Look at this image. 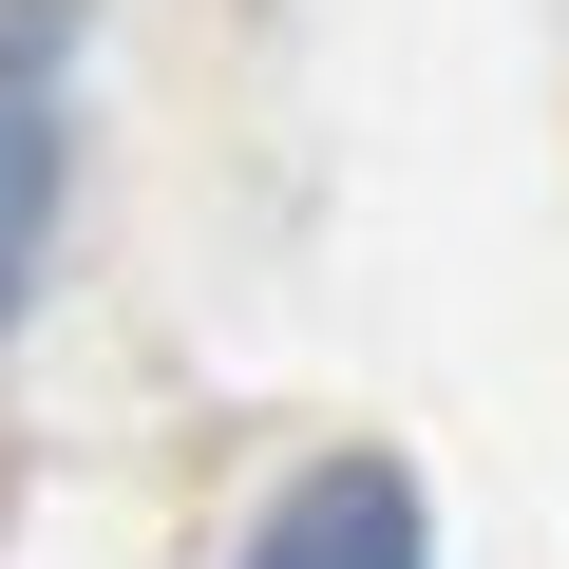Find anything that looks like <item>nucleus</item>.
<instances>
[{"instance_id":"obj_1","label":"nucleus","mask_w":569,"mask_h":569,"mask_svg":"<svg viewBox=\"0 0 569 569\" xmlns=\"http://www.w3.org/2000/svg\"><path fill=\"white\" fill-rule=\"evenodd\" d=\"M58 20L77 0H0V323L58 266Z\"/></svg>"},{"instance_id":"obj_2","label":"nucleus","mask_w":569,"mask_h":569,"mask_svg":"<svg viewBox=\"0 0 569 569\" xmlns=\"http://www.w3.org/2000/svg\"><path fill=\"white\" fill-rule=\"evenodd\" d=\"M247 569H437V512L399 456H323V475H284V512L247 531Z\"/></svg>"}]
</instances>
